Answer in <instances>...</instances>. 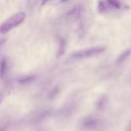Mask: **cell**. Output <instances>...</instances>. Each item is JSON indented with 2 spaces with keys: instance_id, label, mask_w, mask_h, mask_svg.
<instances>
[{
  "instance_id": "4",
  "label": "cell",
  "mask_w": 131,
  "mask_h": 131,
  "mask_svg": "<svg viewBox=\"0 0 131 131\" xmlns=\"http://www.w3.org/2000/svg\"><path fill=\"white\" fill-rule=\"evenodd\" d=\"M109 99L108 97L106 95H103L101 96L95 104V107L98 111H103L106 109L107 106V103H108Z\"/></svg>"
},
{
  "instance_id": "2",
  "label": "cell",
  "mask_w": 131,
  "mask_h": 131,
  "mask_svg": "<svg viewBox=\"0 0 131 131\" xmlns=\"http://www.w3.org/2000/svg\"><path fill=\"white\" fill-rule=\"evenodd\" d=\"M26 18L24 12H17L6 19L1 24L0 32L1 34H6L9 31L21 24Z\"/></svg>"
},
{
  "instance_id": "5",
  "label": "cell",
  "mask_w": 131,
  "mask_h": 131,
  "mask_svg": "<svg viewBox=\"0 0 131 131\" xmlns=\"http://www.w3.org/2000/svg\"><path fill=\"white\" fill-rule=\"evenodd\" d=\"M131 55V49H127L124 52H122L117 59L116 60V65H121L123 63L125 62Z\"/></svg>"
},
{
  "instance_id": "1",
  "label": "cell",
  "mask_w": 131,
  "mask_h": 131,
  "mask_svg": "<svg viewBox=\"0 0 131 131\" xmlns=\"http://www.w3.org/2000/svg\"><path fill=\"white\" fill-rule=\"evenodd\" d=\"M106 49V47L105 46H95V47L79 50L71 54L69 56V59L70 60H79L90 58L101 54L104 52Z\"/></svg>"
},
{
  "instance_id": "11",
  "label": "cell",
  "mask_w": 131,
  "mask_h": 131,
  "mask_svg": "<svg viewBox=\"0 0 131 131\" xmlns=\"http://www.w3.org/2000/svg\"><path fill=\"white\" fill-rule=\"evenodd\" d=\"M35 79V75H28V76L22 77L21 78L19 79V83L20 84H25L27 83H29L30 82L33 81L34 79Z\"/></svg>"
},
{
  "instance_id": "10",
  "label": "cell",
  "mask_w": 131,
  "mask_h": 131,
  "mask_svg": "<svg viewBox=\"0 0 131 131\" xmlns=\"http://www.w3.org/2000/svg\"><path fill=\"white\" fill-rule=\"evenodd\" d=\"M98 10L101 13H105L108 12L109 7L107 1H99L98 3Z\"/></svg>"
},
{
  "instance_id": "3",
  "label": "cell",
  "mask_w": 131,
  "mask_h": 131,
  "mask_svg": "<svg viewBox=\"0 0 131 131\" xmlns=\"http://www.w3.org/2000/svg\"><path fill=\"white\" fill-rule=\"evenodd\" d=\"M101 120L99 118L94 116H87L81 119V126L83 129H95L101 126Z\"/></svg>"
},
{
  "instance_id": "8",
  "label": "cell",
  "mask_w": 131,
  "mask_h": 131,
  "mask_svg": "<svg viewBox=\"0 0 131 131\" xmlns=\"http://www.w3.org/2000/svg\"><path fill=\"white\" fill-rule=\"evenodd\" d=\"M82 8L81 6H76L73 8L68 13V16L71 17L72 18H78L80 17L81 14Z\"/></svg>"
},
{
  "instance_id": "7",
  "label": "cell",
  "mask_w": 131,
  "mask_h": 131,
  "mask_svg": "<svg viewBox=\"0 0 131 131\" xmlns=\"http://www.w3.org/2000/svg\"><path fill=\"white\" fill-rule=\"evenodd\" d=\"M8 71V63L7 60L5 58H3L1 60V78H3L6 75V74Z\"/></svg>"
},
{
  "instance_id": "12",
  "label": "cell",
  "mask_w": 131,
  "mask_h": 131,
  "mask_svg": "<svg viewBox=\"0 0 131 131\" xmlns=\"http://www.w3.org/2000/svg\"><path fill=\"white\" fill-rule=\"evenodd\" d=\"M59 92V88H54V89H52V90L51 91V92L49 93V97L50 99H52L55 97V96L57 95V93Z\"/></svg>"
},
{
  "instance_id": "6",
  "label": "cell",
  "mask_w": 131,
  "mask_h": 131,
  "mask_svg": "<svg viewBox=\"0 0 131 131\" xmlns=\"http://www.w3.org/2000/svg\"><path fill=\"white\" fill-rule=\"evenodd\" d=\"M59 41V47L58 50V54L57 56L58 57H61V56L65 54V50H66L67 47V43H66V40L63 38V37H59L58 38Z\"/></svg>"
},
{
  "instance_id": "9",
  "label": "cell",
  "mask_w": 131,
  "mask_h": 131,
  "mask_svg": "<svg viewBox=\"0 0 131 131\" xmlns=\"http://www.w3.org/2000/svg\"><path fill=\"white\" fill-rule=\"evenodd\" d=\"M107 2L110 10H120L123 7L122 3L118 1H107Z\"/></svg>"
}]
</instances>
